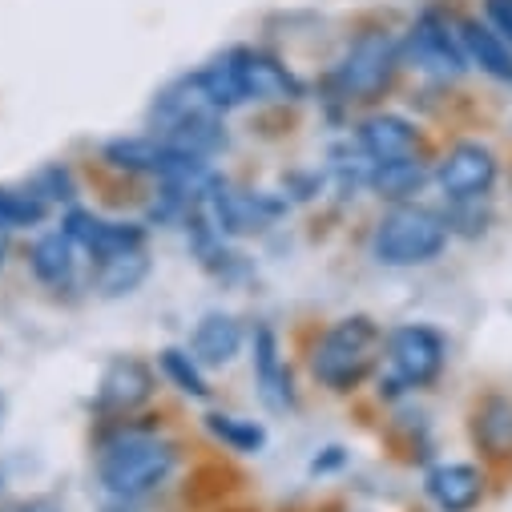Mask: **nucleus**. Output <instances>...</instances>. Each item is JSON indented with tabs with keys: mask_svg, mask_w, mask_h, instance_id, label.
Listing matches in <instances>:
<instances>
[{
	"mask_svg": "<svg viewBox=\"0 0 512 512\" xmlns=\"http://www.w3.org/2000/svg\"><path fill=\"white\" fill-rule=\"evenodd\" d=\"M448 234L452 230L436 210L404 202L379 218L371 234V250L383 267H424L448 246Z\"/></svg>",
	"mask_w": 512,
	"mask_h": 512,
	"instance_id": "3",
	"label": "nucleus"
},
{
	"mask_svg": "<svg viewBox=\"0 0 512 512\" xmlns=\"http://www.w3.org/2000/svg\"><path fill=\"white\" fill-rule=\"evenodd\" d=\"M359 150L371 158V166L375 162H408V158L424 154V138L400 113H371L359 125Z\"/></svg>",
	"mask_w": 512,
	"mask_h": 512,
	"instance_id": "10",
	"label": "nucleus"
},
{
	"mask_svg": "<svg viewBox=\"0 0 512 512\" xmlns=\"http://www.w3.org/2000/svg\"><path fill=\"white\" fill-rule=\"evenodd\" d=\"M496 154L484 142H456L440 162H436V186L444 190L448 202H468V198H488L496 186Z\"/></svg>",
	"mask_w": 512,
	"mask_h": 512,
	"instance_id": "7",
	"label": "nucleus"
},
{
	"mask_svg": "<svg viewBox=\"0 0 512 512\" xmlns=\"http://www.w3.org/2000/svg\"><path fill=\"white\" fill-rule=\"evenodd\" d=\"M472 440L488 460H512V400L484 396L472 412Z\"/></svg>",
	"mask_w": 512,
	"mask_h": 512,
	"instance_id": "16",
	"label": "nucleus"
},
{
	"mask_svg": "<svg viewBox=\"0 0 512 512\" xmlns=\"http://www.w3.org/2000/svg\"><path fill=\"white\" fill-rule=\"evenodd\" d=\"M45 218V202L33 190H0V222L13 226H33Z\"/></svg>",
	"mask_w": 512,
	"mask_h": 512,
	"instance_id": "24",
	"label": "nucleus"
},
{
	"mask_svg": "<svg viewBox=\"0 0 512 512\" xmlns=\"http://www.w3.org/2000/svg\"><path fill=\"white\" fill-rule=\"evenodd\" d=\"M0 492H5V468H0Z\"/></svg>",
	"mask_w": 512,
	"mask_h": 512,
	"instance_id": "30",
	"label": "nucleus"
},
{
	"mask_svg": "<svg viewBox=\"0 0 512 512\" xmlns=\"http://www.w3.org/2000/svg\"><path fill=\"white\" fill-rule=\"evenodd\" d=\"M254 379H259V392L271 408H287L291 404V375L283 367L279 355V339L271 327L254 331Z\"/></svg>",
	"mask_w": 512,
	"mask_h": 512,
	"instance_id": "17",
	"label": "nucleus"
},
{
	"mask_svg": "<svg viewBox=\"0 0 512 512\" xmlns=\"http://www.w3.org/2000/svg\"><path fill=\"white\" fill-rule=\"evenodd\" d=\"M29 190H33L45 206H49V202H69V198H73V174L61 170V166H49V170L37 174V182H33Z\"/></svg>",
	"mask_w": 512,
	"mask_h": 512,
	"instance_id": "25",
	"label": "nucleus"
},
{
	"mask_svg": "<svg viewBox=\"0 0 512 512\" xmlns=\"http://www.w3.org/2000/svg\"><path fill=\"white\" fill-rule=\"evenodd\" d=\"M206 432L214 436V440H222L226 448H234V452H242V456H254L263 444H267V432L254 424V420H238V416H206Z\"/></svg>",
	"mask_w": 512,
	"mask_h": 512,
	"instance_id": "22",
	"label": "nucleus"
},
{
	"mask_svg": "<svg viewBox=\"0 0 512 512\" xmlns=\"http://www.w3.org/2000/svg\"><path fill=\"white\" fill-rule=\"evenodd\" d=\"M25 512H65L57 500H49V496H37V500H29L25 504Z\"/></svg>",
	"mask_w": 512,
	"mask_h": 512,
	"instance_id": "27",
	"label": "nucleus"
},
{
	"mask_svg": "<svg viewBox=\"0 0 512 512\" xmlns=\"http://www.w3.org/2000/svg\"><path fill=\"white\" fill-rule=\"evenodd\" d=\"M5 254H9V226L0 222V267H5Z\"/></svg>",
	"mask_w": 512,
	"mask_h": 512,
	"instance_id": "28",
	"label": "nucleus"
},
{
	"mask_svg": "<svg viewBox=\"0 0 512 512\" xmlns=\"http://www.w3.org/2000/svg\"><path fill=\"white\" fill-rule=\"evenodd\" d=\"M89 259H105V254H121V250H142L146 246V230L134 222H109L97 218L89 210H69L65 226H61Z\"/></svg>",
	"mask_w": 512,
	"mask_h": 512,
	"instance_id": "9",
	"label": "nucleus"
},
{
	"mask_svg": "<svg viewBox=\"0 0 512 512\" xmlns=\"http://www.w3.org/2000/svg\"><path fill=\"white\" fill-rule=\"evenodd\" d=\"M178 452L158 436H117L101 448L97 476L113 500H142L170 480Z\"/></svg>",
	"mask_w": 512,
	"mask_h": 512,
	"instance_id": "2",
	"label": "nucleus"
},
{
	"mask_svg": "<svg viewBox=\"0 0 512 512\" xmlns=\"http://www.w3.org/2000/svg\"><path fill=\"white\" fill-rule=\"evenodd\" d=\"M190 351L206 367H226L242 351V327L234 315H206L190 339Z\"/></svg>",
	"mask_w": 512,
	"mask_h": 512,
	"instance_id": "19",
	"label": "nucleus"
},
{
	"mask_svg": "<svg viewBox=\"0 0 512 512\" xmlns=\"http://www.w3.org/2000/svg\"><path fill=\"white\" fill-rule=\"evenodd\" d=\"M150 396H154V371L146 359L134 355L113 359L97 383V408L109 416H130L142 404H150Z\"/></svg>",
	"mask_w": 512,
	"mask_h": 512,
	"instance_id": "8",
	"label": "nucleus"
},
{
	"mask_svg": "<svg viewBox=\"0 0 512 512\" xmlns=\"http://www.w3.org/2000/svg\"><path fill=\"white\" fill-rule=\"evenodd\" d=\"M105 162L125 170V174H154V178H170L186 154H178L174 146H166L162 138H117L105 146Z\"/></svg>",
	"mask_w": 512,
	"mask_h": 512,
	"instance_id": "11",
	"label": "nucleus"
},
{
	"mask_svg": "<svg viewBox=\"0 0 512 512\" xmlns=\"http://www.w3.org/2000/svg\"><path fill=\"white\" fill-rule=\"evenodd\" d=\"M198 81L206 89V97L214 101L218 113L246 105V81H242V49H226L222 57H214L210 65L198 69Z\"/></svg>",
	"mask_w": 512,
	"mask_h": 512,
	"instance_id": "18",
	"label": "nucleus"
},
{
	"mask_svg": "<svg viewBox=\"0 0 512 512\" xmlns=\"http://www.w3.org/2000/svg\"><path fill=\"white\" fill-rule=\"evenodd\" d=\"M484 17H488V25L512 45V0H484Z\"/></svg>",
	"mask_w": 512,
	"mask_h": 512,
	"instance_id": "26",
	"label": "nucleus"
},
{
	"mask_svg": "<svg viewBox=\"0 0 512 512\" xmlns=\"http://www.w3.org/2000/svg\"><path fill=\"white\" fill-rule=\"evenodd\" d=\"M460 37H464L468 65H476L480 73H488V77L500 81V85H512V45H508L488 21L464 17V21H460Z\"/></svg>",
	"mask_w": 512,
	"mask_h": 512,
	"instance_id": "14",
	"label": "nucleus"
},
{
	"mask_svg": "<svg viewBox=\"0 0 512 512\" xmlns=\"http://www.w3.org/2000/svg\"><path fill=\"white\" fill-rule=\"evenodd\" d=\"M424 488L440 512H472L484 496V476L472 464H436Z\"/></svg>",
	"mask_w": 512,
	"mask_h": 512,
	"instance_id": "13",
	"label": "nucleus"
},
{
	"mask_svg": "<svg viewBox=\"0 0 512 512\" xmlns=\"http://www.w3.org/2000/svg\"><path fill=\"white\" fill-rule=\"evenodd\" d=\"M367 182H371V190H375L379 198L404 206L408 198L420 194V186L428 182V170H424L420 158H408V162H375V170H371Z\"/></svg>",
	"mask_w": 512,
	"mask_h": 512,
	"instance_id": "21",
	"label": "nucleus"
},
{
	"mask_svg": "<svg viewBox=\"0 0 512 512\" xmlns=\"http://www.w3.org/2000/svg\"><path fill=\"white\" fill-rule=\"evenodd\" d=\"M0 512H25V508H0Z\"/></svg>",
	"mask_w": 512,
	"mask_h": 512,
	"instance_id": "31",
	"label": "nucleus"
},
{
	"mask_svg": "<svg viewBox=\"0 0 512 512\" xmlns=\"http://www.w3.org/2000/svg\"><path fill=\"white\" fill-rule=\"evenodd\" d=\"M383 355V335L379 327L367 319V315H351V319H339L331 323L319 343H315V355H311V371L323 388L331 392H351L359 383L375 371Z\"/></svg>",
	"mask_w": 512,
	"mask_h": 512,
	"instance_id": "1",
	"label": "nucleus"
},
{
	"mask_svg": "<svg viewBox=\"0 0 512 512\" xmlns=\"http://www.w3.org/2000/svg\"><path fill=\"white\" fill-rule=\"evenodd\" d=\"M150 275V259H146V250H121V254H105V259H97L93 267V287L109 299L117 295H130L146 283Z\"/></svg>",
	"mask_w": 512,
	"mask_h": 512,
	"instance_id": "20",
	"label": "nucleus"
},
{
	"mask_svg": "<svg viewBox=\"0 0 512 512\" xmlns=\"http://www.w3.org/2000/svg\"><path fill=\"white\" fill-rule=\"evenodd\" d=\"M448 343L436 327L408 323L388 335V375H379V383H388V392H416L444 371Z\"/></svg>",
	"mask_w": 512,
	"mask_h": 512,
	"instance_id": "5",
	"label": "nucleus"
},
{
	"mask_svg": "<svg viewBox=\"0 0 512 512\" xmlns=\"http://www.w3.org/2000/svg\"><path fill=\"white\" fill-rule=\"evenodd\" d=\"M242 81H246V101H295V97H303V85L295 81V73L259 49H242Z\"/></svg>",
	"mask_w": 512,
	"mask_h": 512,
	"instance_id": "12",
	"label": "nucleus"
},
{
	"mask_svg": "<svg viewBox=\"0 0 512 512\" xmlns=\"http://www.w3.org/2000/svg\"><path fill=\"white\" fill-rule=\"evenodd\" d=\"M0 424H5V396H0Z\"/></svg>",
	"mask_w": 512,
	"mask_h": 512,
	"instance_id": "29",
	"label": "nucleus"
},
{
	"mask_svg": "<svg viewBox=\"0 0 512 512\" xmlns=\"http://www.w3.org/2000/svg\"><path fill=\"white\" fill-rule=\"evenodd\" d=\"M162 371H166V375L178 383V388H182L186 396H194V400H206V396H210L206 379H202V371H198V359H194L190 351L166 347V351H162Z\"/></svg>",
	"mask_w": 512,
	"mask_h": 512,
	"instance_id": "23",
	"label": "nucleus"
},
{
	"mask_svg": "<svg viewBox=\"0 0 512 512\" xmlns=\"http://www.w3.org/2000/svg\"><path fill=\"white\" fill-rule=\"evenodd\" d=\"M77 254H81V246H77L65 230H53V234H45V238L33 242L29 267H33V275H37L45 287L65 291V287H73V279H77Z\"/></svg>",
	"mask_w": 512,
	"mask_h": 512,
	"instance_id": "15",
	"label": "nucleus"
},
{
	"mask_svg": "<svg viewBox=\"0 0 512 512\" xmlns=\"http://www.w3.org/2000/svg\"><path fill=\"white\" fill-rule=\"evenodd\" d=\"M404 57L436 77V81H456L468 73V53H464V37H460V21H452L444 9H424L404 41Z\"/></svg>",
	"mask_w": 512,
	"mask_h": 512,
	"instance_id": "6",
	"label": "nucleus"
},
{
	"mask_svg": "<svg viewBox=\"0 0 512 512\" xmlns=\"http://www.w3.org/2000/svg\"><path fill=\"white\" fill-rule=\"evenodd\" d=\"M400 65H404V45L388 29H367L343 49L331 85L339 89L343 101H375L392 89Z\"/></svg>",
	"mask_w": 512,
	"mask_h": 512,
	"instance_id": "4",
	"label": "nucleus"
}]
</instances>
